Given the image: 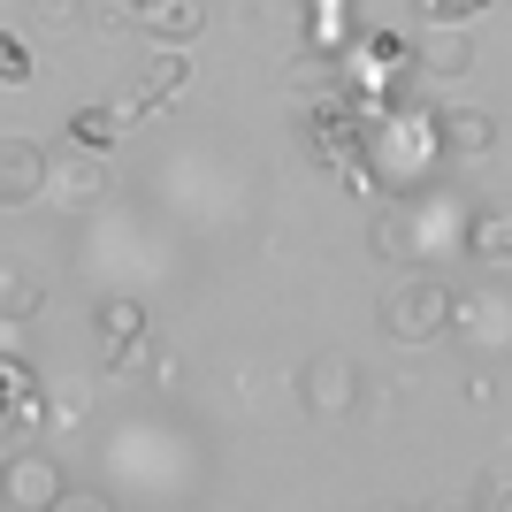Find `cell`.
Listing matches in <instances>:
<instances>
[{
    "label": "cell",
    "instance_id": "cell-1",
    "mask_svg": "<svg viewBox=\"0 0 512 512\" xmlns=\"http://www.w3.org/2000/svg\"><path fill=\"white\" fill-rule=\"evenodd\" d=\"M436 153H444V130H436V115H413V107H390V123L367 130V161L390 192H421Z\"/></svg>",
    "mask_w": 512,
    "mask_h": 512
},
{
    "label": "cell",
    "instance_id": "cell-2",
    "mask_svg": "<svg viewBox=\"0 0 512 512\" xmlns=\"http://www.w3.org/2000/svg\"><path fill=\"white\" fill-rule=\"evenodd\" d=\"M383 337L390 344H436L451 337V291L436 276H406L383 291Z\"/></svg>",
    "mask_w": 512,
    "mask_h": 512
},
{
    "label": "cell",
    "instance_id": "cell-3",
    "mask_svg": "<svg viewBox=\"0 0 512 512\" xmlns=\"http://www.w3.org/2000/svg\"><path fill=\"white\" fill-rule=\"evenodd\" d=\"M451 344H467V352H512V291L505 283H467V291H451Z\"/></svg>",
    "mask_w": 512,
    "mask_h": 512
},
{
    "label": "cell",
    "instance_id": "cell-4",
    "mask_svg": "<svg viewBox=\"0 0 512 512\" xmlns=\"http://www.w3.org/2000/svg\"><path fill=\"white\" fill-rule=\"evenodd\" d=\"M62 497H69V482L46 451H8L0 459V505L8 512H62Z\"/></svg>",
    "mask_w": 512,
    "mask_h": 512
},
{
    "label": "cell",
    "instance_id": "cell-5",
    "mask_svg": "<svg viewBox=\"0 0 512 512\" xmlns=\"http://www.w3.org/2000/svg\"><path fill=\"white\" fill-rule=\"evenodd\" d=\"M299 406L314 421H344V413L360 406V360H344V352H314L299 367Z\"/></svg>",
    "mask_w": 512,
    "mask_h": 512
},
{
    "label": "cell",
    "instance_id": "cell-6",
    "mask_svg": "<svg viewBox=\"0 0 512 512\" xmlns=\"http://www.w3.org/2000/svg\"><path fill=\"white\" fill-rule=\"evenodd\" d=\"M31 199H46V146L0 130V207H31Z\"/></svg>",
    "mask_w": 512,
    "mask_h": 512
},
{
    "label": "cell",
    "instance_id": "cell-7",
    "mask_svg": "<svg viewBox=\"0 0 512 512\" xmlns=\"http://www.w3.org/2000/svg\"><path fill=\"white\" fill-rule=\"evenodd\" d=\"M46 192L62 199V207H85V199H100V192H107V169H100V153L69 138V153H62V161H46Z\"/></svg>",
    "mask_w": 512,
    "mask_h": 512
},
{
    "label": "cell",
    "instance_id": "cell-8",
    "mask_svg": "<svg viewBox=\"0 0 512 512\" xmlns=\"http://www.w3.org/2000/svg\"><path fill=\"white\" fill-rule=\"evenodd\" d=\"M413 62H421V77H467L474 31H467V23H428V39L413 46Z\"/></svg>",
    "mask_w": 512,
    "mask_h": 512
},
{
    "label": "cell",
    "instance_id": "cell-9",
    "mask_svg": "<svg viewBox=\"0 0 512 512\" xmlns=\"http://www.w3.org/2000/svg\"><path fill=\"white\" fill-rule=\"evenodd\" d=\"M39 421V398H31V375H23L8 352H0V444H16L23 428Z\"/></svg>",
    "mask_w": 512,
    "mask_h": 512
},
{
    "label": "cell",
    "instance_id": "cell-10",
    "mask_svg": "<svg viewBox=\"0 0 512 512\" xmlns=\"http://www.w3.org/2000/svg\"><path fill=\"white\" fill-rule=\"evenodd\" d=\"M352 39H360L352 0H306V46H321V54H344Z\"/></svg>",
    "mask_w": 512,
    "mask_h": 512
},
{
    "label": "cell",
    "instance_id": "cell-11",
    "mask_svg": "<svg viewBox=\"0 0 512 512\" xmlns=\"http://www.w3.org/2000/svg\"><path fill=\"white\" fill-rule=\"evenodd\" d=\"M467 260H512V207H474L467 214Z\"/></svg>",
    "mask_w": 512,
    "mask_h": 512
},
{
    "label": "cell",
    "instance_id": "cell-12",
    "mask_svg": "<svg viewBox=\"0 0 512 512\" xmlns=\"http://www.w3.org/2000/svg\"><path fill=\"white\" fill-rule=\"evenodd\" d=\"M39 306H46V283L31 276L23 260H0V321H16V329H23Z\"/></svg>",
    "mask_w": 512,
    "mask_h": 512
},
{
    "label": "cell",
    "instance_id": "cell-13",
    "mask_svg": "<svg viewBox=\"0 0 512 512\" xmlns=\"http://www.w3.org/2000/svg\"><path fill=\"white\" fill-rule=\"evenodd\" d=\"M367 245H375L383 260H398V268H413V260H421V237H413V207L375 214V222H367Z\"/></svg>",
    "mask_w": 512,
    "mask_h": 512
},
{
    "label": "cell",
    "instance_id": "cell-14",
    "mask_svg": "<svg viewBox=\"0 0 512 512\" xmlns=\"http://www.w3.org/2000/svg\"><path fill=\"white\" fill-rule=\"evenodd\" d=\"M436 130H444L451 153H490L497 146V115H482V107H444Z\"/></svg>",
    "mask_w": 512,
    "mask_h": 512
},
{
    "label": "cell",
    "instance_id": "cell-15",
    "mask_svg": "<svg viewBox=\"0 0 512 512\" xmlns=\"http://www.w3.org/2000/svg\"><path fill=\"white\" fill-rule=\"evenodd\" d=\"M138 337H146V306L107 299V306H100V344L115 352V360H138Z\"/></svg>",
    "mask_w": 512,
    "mask_h": 512
},
{
    "label": "cell",
    "instance_id": "cell-16",
    "mask_svg": "<svg viewBox=\"0 0 512 512\" xmlns=\"http://www.w3.org/2000/svg\"><path fill=\"white\" fill-rule=\"evenodd\" d=\"M184 77H192V62H184L176 46H161V54L146 62V77H138V100H130V107H161V100H176V92H184Z\"/></svg>",
    "mask_w": 512,
    "mask_h": 512
},
{
    "label": "cell",
    "instance_id": "cell-17",
    "mask_svg": "<svg viewBox=\"0 0 512 512\" xmlns=\"http://www.w3.org/2000/svg\"><path fill=\"white\" fill-rule=\"evenodd\" d=\"M199 23H207V16H199L192 0H161V8L146 16V31H153L161 46H192V39H199Z\"/></svg>",
    "mask_w": 512,
    "mask_h": 512
},
{
    "label": "cell",
    "instance_id": "cell-18",
    "mask_svg": "<svg viewBox=\"0 0 512 512\" xmlns=\"http://www.w3.org/2000/svg\"><path fill=\"white\" fill-rule=\"evenodd\" d=\"M31 23L54 31V39H77V31L92 23V0H31Z\"/></svg>",
    "mask_w": 512,
    "mask_h": 512
},
{
    "label": "cell",
    "instance_id": "cell-19",
    "mask_svg": "<svg viewBox=\"0 0 512 512\" xmlns=\"http://www.w3.org/2000/svg\"><path fill=\"white\" fill-rule=\"evenodd\" d=\"M69 138H77V146H92V153H107L115 115H107V107H77V115H69Z\"/></svg>",
    "mask_w": 512,
    "mask_h": 512
},
{
    "label": "cell",
    "instance_id": "cell-20",
    "mask_svg": "<svg viewBox=\"0 0 512 512\" xmlns=\"http://www.w3.org/2000/svg\"><path fill=\"white\" fill-rule=\"evenodd\" d=\"M421 8V23H467V16H482L490 0H413Z\"/></svg>",
    "mask_w": 512,
    "mask_h": 512
},
{
    "label": "cell",
    "instance_id": "cell-21",
    "mask_svg": "<svg viewBox=\"0 0 512 512\" xmlns=\"http://www.w3.org/2000/svg\"><path fill=\"white\" fill-rule=\"evenodd\" d=\"M0 85H31V54L16 39H0Z\"/></svg>",
    "mask_w": 512,
    "mask_h": 512
},
{
    "label": "cell",
    "instance_id": "cell-22",
    "mask_svg": "<svg viewBox=\"0 0 512 512\" xmlns=\"http://www.w3.org/2000/svg\"><path fill=\"white\" fill-rule=\"evenodd\" d=\"M482 505H490V512H512V474H490V482H482Z\"/></svg>",
    "mask_w": 512,
    "mask_h": 512
},
{
    "label": "cell",
    "instance_id": "cell-23",
    "mask_svg": "<svg viewBox=\"0 0 512 512\" xmlns=\"http://www.w3.org/2000/svg\"><path fill=\"white\" fill-rule=\"evenodd\" d=\"M107 8H123V16H153L161 0H107Z\"/></svg>",
    "mask_w": 512,
    "mask_h": 512
}]
</instances>
